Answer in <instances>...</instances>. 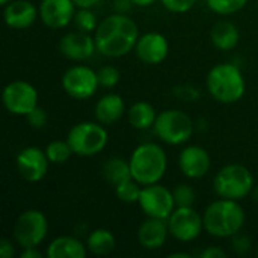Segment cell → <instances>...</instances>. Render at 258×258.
I'll use <instances>...</instances> for the list:
<instances>
[{
  "instance_id": "44",
  "label": "cell",
  "mask_w": 258,
  "mask_h": 258,
  "mask_svg": "<svg viewBox=\"0 0 258 258\" xmlns=\"http://www.w3.org/2000/svg\"><path fill=\"white\" fill-rule=\"evenodd\" d=\"M9 2H11V0H0V5H3V6H5V5H6V3H9Z\"/></svg>"
},
{
  "instance_id": "26",
  "label": "cell",
  "mask_w": 258,
  "mask_h": 258,
  "mask_svg": "<svg viewBox=\"0 0 258 258\" xmlns=\"http://www.w3.org/2000/svg\"><path fill=\"white\" fill-rule=\"evenodd\" d=\"M45 153H47L50 163H54V165L67 163L71 159V156L74 154L68 141H51L45 147Z\"/></svg>"
},
{
  "instance_id": "36",
  "label": "cell",
  "mask_w": 258,
  "mask_h": 258,
  "mask_svg": "<svg viewBox=\"0 0 258 258\" xmlns=\"http://www.w3.org/2000/svg\"><path fill=\"white\" fill-rule=\"evenodd\" d=\"M200 257L201 258H225L227 257V252H225L222 248H219V246H209V248H206L204 251H201Z\"/></svg>"
},
{
  "instance_id": "1",
  "label": "cell",
  "mask_w": 258,
  "mask_h": 258,
  "mask_svg": "<svg viewBox=\"0 0 258 258\" xmlns=\"http://www.w3.org/2000/svg\"><path fill=\"white\" fill-rule=\"evenodd\" d=\"M94 39L100 54L112 59L122 57L135 50L139 39V27L130 17L116 12L98 23Z\"/></svg>"
},
{
  "instance_id": "28",
  "label": "cell",
  "mask_w": 258,
  "mask_h": 258,
  "mask_svg": "<svg viewBox=\"0 0 258 258\" xmlns=\"http://www.w3.org/2000/svg\"><path fill=\"white\" fill-rule=\"evenodd\" d=\"M210 11L219 15H231L242 11L248 0H206Z\"/></svg>"
},
{
  "instance_id": "4",
  "label": "cell",
  "mask_w": 258,
  "mask_h": 258,
  "mask_svg": "<svg viewBox=\"0 0 258 258\" xmlns=\"http://www.w3.org/2000/svg\"><path fill=\"white\" fill-rule=\"evenodd\" d=\"M209 94L222 104H234L240 101L246 91L245 77L240 68L230 62L215 65L206 79Z\"/></svg>"
},
{
  "instance_id": "42",
  "label": "cell",
  "mask_w": 258,
  "mask_h": 258,
  "mask_svg": "<svg viewBox=\"0 0 258 258\" xmlns=\"http://www.w3.org/2000/svg\"><path fill=\"white\" fill-rule=\"evenodd\" d=\"M169 257H181V258H190L192 254H187V252H174V254H169Z\"/></svg>"
},
{
  "instance_id": "17",
  "label": "cell",
  "mask_w": 258,
  "mask_h": 258,
  "mask_svg": "<svg viewBox=\"0 0 258 258\" xmlns=\"http://www.w3.org/2000/svg\"><path fill=\"white\" fill-rule=\"evenodd\" d=\"M59 50L67 59L85 60L95 53L97 45L94 36H91L88 32H82L77 29L76 32H68L62 36L59 42Z\"/></svg>"
},
{
  "instance_id": "31",
  "label": "cell",
  "mask_w": 258,
  "mask_h": 258,
  "mask_svg": "<svg viewBox=\"0 0 258 258\" xmlns=\"http://www.w3.org/2000/svg\"><path fill=\"white\" fill-rule=\"evenodd\" d=\"M172 192H174L177 207H194L197 195H195V190L189 184H178Z\"/></svg>"
},
{
  "instance_id": "19",
  "label": "cell",
  "mask_w": 258,
  "mask_h": 258,
  "mask_svg": "<svg viewBox=\"0 0 258 258\" xmlns=\"http://www.w3.org/2000/svg\"><path fill=\"white\" fill-rule=\"evenodd\" d=\"M3 18L8 27L11 29H27L39 15L36 6L29 0H11L3 6Z\"/></svg>"
},
{
  "instance_id": "37",
  "label": "cell",
  "mask_w": 258,
  "mask_h": 258,
  "mask_svg": "<svg viewBox=\"0 0 258 258\" xmlns=\"http://www.w3.org/2000/svg\"><path fill=\"white\" fill-rule=\"evenodd\" d=\"M15 255V248L14 243L8 239L0 240V257L2 258H12Z\"/></svg>"
},
{
  "instance_id": "38",
  "label": "cell",
  "mask_w": 258,
  "mask_h": 258,
  "mask_svg": "<svg viewBox=\"0 0 258 258\" xmlns=\"http://www.w3.org/2000/svg\"><path fill=\"white\" fill-rule=\"evenodd\" d=\"M20 258H42V254L35 248H23Z\"/></svg>"
},
{
  "instance_id": "35",
  "label": "cell",
  "mask_w": 258,
  "mask_h": 258,
  "mask_svg": "<svg viewBox=\"0 0 258 258\" xmlns=\"http://www.w3.org/2000/svg\"><path fill=\"white\" fill-rule=\"evenodd\" d=\"M174 92H175V95H177L178 98H181V100H184V101H195V100H198V98L201 97L200 91H198L195 86H192V85H181V86H177V88L174 89Z\"/></svg>"
},
{
  "instance_id": "12",
  "label": "cell",
  "mask_w": 258,
  "mask_h": 258,
  "mask_svg": "<svg viewBox=\"0 0 258 258\" xmlns=\"http://www.w3.org/2000/svg\"><path fill=\"white\" fill-rule=\"evenodd\" d=\"M168 227L174 239L189 243L201 236L204 230V221L203 216L194 210V207H175L168 218Z\"/></svg>"
},
{
  "instance_id": "14",
  "label": "cell",
  "mask_w": 258,
  "mask_h": 258,
  "mask_svg": "<svg viewBox=\"0 0 258 258\" xmlns=\"http://www.w3.org/2000/svg\"><path fill=\"white\" fill-rule=\"evenodd\" d=\"M41 21L53 30L67 27L76 17L74 0H41L39 3Z\"/></svg>"
},
{
  "instance_id": "9",
  "label": "cell",
  "mask_w": 258,
  "mask_h": 258,
  "mask_svg": "<svg viewBox=\"0 0 258 258\" xmlns=\"http://www.w3.org/2000/svg\"><path fill=\"white\" fill-rule=\"evenodd\" d=\"M138 204L144 215H147V218H157L166 221L177 207L174 192L160 183L144 186Z\"/></svg>"
},
{
  "instance_id": "39",
  "label": "cell",
  "mask_w": 258,
  "mask_h": 258,
  "mask_svg": "<svg viewBox=\"0 0 258 258\" xmlns=\"http://www.w3.org/2000/svg\"><path fill=\"white\" fill-rule=\"evenodd\" d=\"M130 5H133L132 0H115V9L121 14H124V11H128Z\"/></svg>"
},
{
  "instance_id": "15",
  "label": "cell",
  "mask_w": 258,
  "mask_h": 258,
  "mask_svg": "<svg viewBox=\"0 0 258 258\" xmlns=\"http://www.w3.org/2000/svg\"><path fill=\"white\" fill-rule=\"evenodd\" d=\"M212 166L210 154L200 145H189L178 156V168L181 174L190 180H200L207 175Z\"/></svg>"
},
{
  "instance_id": "29",
  "label": "cell",
  "mask_w": 258,
  "mask_h": 258,
  "mask_svg": "<svg viewBox=\"0 0 258 258\" xmlns=\"http://www.w3.org/2000/svg\"><path fill=\"white\" fill-rule=\"evenodd\" d=\"M74 23H76V26H77L79 30L88 32V33L95 32L97 27H98L97 17H95V14L91 11V8H80V11L76 12Z\"/></svg>"
},
{
  "instance_id": "21",
  "label": "cell",
  "mask_w": 258,
  "mask_h": 258,
  "mask_svg": "<svg viewBox=\"0 0 258 258\" xmlns=\"http://www.w3.org/2000/svg\"><path fill=\"white\" fill-rule=\"evenodd\" d=\"M86 254V245L73 236H59L53 239L45 251L48 258H85Z\"/></svg>"
},
{
  "instance_id": "23",
  "label": "cell",
  "mask_w": 258,
  "mask_h": 258,
  "mask_svg": "<svg viewBox=\"0 0 258 258\" xmlns=\"http://www.w3.org/2000/svg\"><path fill=\"white\" fill-rule=\"evenodd\" d=\"M157 115L159 113L156 112L154 106L147 101H136L127 110L128 124L136 130H148L154 127Z\"/></svg>"
},
{
  "instance_id": "34",
  "label": "cell",
  "mask_w": 258,
  "mask_h": 258,
  "mask_svg": "<svg viewBox=\"0 0 258 258\" xmlns=\"http://www.w3.org/2000/svg\"><path fill=\"white\" fill-rule=\"evenodd\" d=\"M233 249H234V252L236 254H239V255H246L249 251H251V239L246 236V234H243V233H237V234H234L233 237Z\"/></svg>"
},
{
  "instance_id": "20",
  "label": "cell",
  "mask_w": 258,
  "mask_h": 258,
  "mask_svg": "<svg viewBox=\"0 0 258 258\" xmlns=\"http://www.w3.org/2000/svg\"><path fill=\"white\" fill-rule=\"evenodd\" d=\"M124 113H125L124 98L119 94H113V92L103 95L94 107V115L97 121L104 125L119 121L124 116Z\"/></svg>"
},
{
  "instance_id": "24",
  "label": "cell",
  "mask_w": 258,
  "mask_h": 258,
  "mask_svg": "<svg viewBox=\"0 0 258 258\" xmlns=\"http://www.w3.org/2000/svg\"><path fill=\"white\" fill-rule=\"evenodd\" d=\"M86 248L94 255H109L116 248V239L110 230L106 228H97L88 234L86 239Z\"/></svg>"
},
{
  "instance_id": "16",
  "label": "cell",
  "mask_w": 258,
  "mask_h": 258,
  "mask_svg": "<svg viewBox=\"0 0 258 258\" xmlns=\"http://www.w3.org/2000/svg\"><path fill=\"white\" fill-rule=\"evenodd\" d=\"M135 51L144 63L157 65L166 59L169 53V42L165 35L157 32H148L139 36Z\"/></svg>"
},
{
  "instance_id": "5",
  "label": "cell",
  "mask_w": 258,
  "mask_h": 258,
  "mask_svg": "<svg viewBox=\"0 0 258 258\" xmlns=\"http://www.w3.org/2000/svg\"><path fill=\"white\" fill-rule=\"evenodd\" d=\"M254 175L251 171L239 163L225 165L213 178V189L219 198L240 201L252 194Z\"/></svg>"
},
{
  "instance_id": "13",
  "label": "cell",
  "mask_w": 258,
  "mask_h": 258,
  "mask_svg": "<svg viewBox=\"0 0 258 258\" xmlns=\"http://www.w3.org/2000/svg\"><path fill=\"white\" fill-rule=\"evenodd\" d=\"M15 165L20 177L24 181L38 183L45 178L50 160L45 150H41L39 147H26L17 154Z\"/></svg>"
},
{
  "instance_id": "33",
  "label": "cell",
  "mask_w": 258,
  "mask_h": 258,
  "mask_svg": "<svg viewBox=\"0 0 258 258\" xmlns=\"http://www.w3.org/2000/svg\"><path fill=\"white\" fill-rule=\"evenodd\" d=\"M160 3L169 12L184 14V12H189L195 6L197 0H160Z\"/></svg>"
},
{
  "instance_id": "11",
  "label": "cell",
  "mask_w": 258,
  "mask_h": 258,
  "mask_svg": "<svg viewBox=\"0 0 258 258\" xmlns=\"http://www.w3.org/2000/svg\"><path fill=\"white\" fill-rule=\"evenodd\" d=\"M100 86L98 74L89 67L76 65L68 68L62 76V88L74 100H88Z\"/></svg>"
},
{
  "instance_id": "18",
  "label": "cell",
  "mask_w": 258,
  "mask_h": 258,
  "mask_svg": "<svg viewBox=\"0 0 258 258\" xmlns=\"http://www.w3.org/2000/svg\"><path fill=\"white\" fill-rule=\"evenodd\" d=\"M169 234L166 219L147 218L138 228V242L144 249L156 251L166 243Z\"/></svg>"
},
{
  "instance_id": "40",
  "label": "cell",
  "mask_w": 258,
  "mask_h": 258,
  "mask_svg": "<svg viewBox=\"0 0 258 258\" xmlns=\"http://www.w3.org/2000/svg\"><path fill=\"white\" fill-rule=\"evenodd\" d=\"M100 0H74L77 8H92L98 3Z\"/></svg>"
},
{
  "instance_id": "6",
  "label": "cell",
  "mask_w": 258,
  "mask_h": 258,
  "mask_svg": "<svg viewBox=\"0 0 258 258\" xmlns=\"http://www.w3.org/2000/svg\"><path fill=\"white\" fill-rule=\"evenodd\" d=\"M68 144L73 148V153L80 157H92L100 154L109 144V133L104 128V124L94 121H83L68 132Z\"/></svg>"
},
{
  "instance_id": "32",
  "label": "cell",
  "mask_w": 258,
  "mask_h": 258,
  "mask_svg": "<svg viewBox=\"0 0 258 258\" xmlns=\"http://www.w3.org/2000/svg\"><path fill=\"white\" fill-rule=\"evenodd\" d=\"M26 119L29 122V125L35 130H41L47 125L48 122V115H47V110L36 106L33 110H30L27 115H26Z\"/></svg>"
},
{
  "instance_id": "2",
  "label": "cell",
  "mask_w": 258,
  "mask_h": 258,
  "mask_svg": "<svg viewBox=\"0 0 258 258\" xmlns=\"http://www.w3.org/2000/svg\"><path fill=\"white\" fill-rule=\"evenodd\" d=\"M204 230L218 239L233 237L245 225V210L234 200L219 198L209 204L203 215Z\"/></svg>"
},
{
  "instance_id": "45",
  "label": "cell",
  "mask_w": 258,
  "mask_h": 258,
  "mask_svg": "<svg viewBox=\"0 0 258 258\" xmlns=\"http://www.w3.org/2000/svg\"><path fill=\"white\" fill-rule=\"evenodd\" d=\"M257 257H258V248H257Z\"/></svg>"
},
{
  "instance_id": "8",
  "label": "cell",
  "mask_w": 258,
  "mask_h": 258,
  "mask_svg": "<svg viewBox=\"0 0 258 258\" xmlns=\"http://www.w3.org/2000/svg\"><path fill=\"white\" fill-rule=\"evenodd\" d=\"M48 219L36 209L24 210L18 215L14 222L12 236L18 246L21 248H38L47 237Z\"/></svg>"
},
{
  "instance_id": "22",
  "label": "cell",
  "mask_w": 258,
  "mask_h": 258,
  "mask_svg": "<svg viewBox=\"0 0 258 258\" xmlns=\"http://www.w3.org/2000/svg\"><path fill=\"white\" fill-rule=\"evenodd\" d=\"M210 39L216 48H219L222 51H228V50H233L239 44L240 32L234 23L222 20V21H218L212 27Z\"/></svg>"
},
{
  "instance_id": "43",
  "label": "cell",
  "mask_w": 258,
  "mask_h": 258,
  "mask_svg": "<svg viewBox=\"0 0 258 258\" xmlns=\"http://www.w3.org/2000/svg\"><path fill=\"white\" fill-rule=\"evenodd\" d=\"M251 195H252V200H254V201L258 204V184L257 186H254V189H252V194H251Z\"/></svg>"
},
{
  "instance_id": "27",
  "label": "cell",
  "mask_w": 258,
  "mask_h": 258,
  "mask_svg": "<svg viewBox=\"0 0 258 258\" xmlns=\"http://www.w3.org/2000/svg\"><path fill=\"white\" fill-rule=\"evenodd\" d=\"M142 187H144L142 184H139L136 180L130 178V180L118 184L113 189H115V195L119 201H122L125 204H135V203H139Z\"/></svg>"
},
{
  "instance_id": "25",
  "label": "cell",
  "mask_w": 258,
  "mask_h": 258,
  "mask_svg": "<svg viewBox=\"0 0 258 258\" xmlns=\"http://www.w3.org/2000/svg\"><path fill=\"white\" fill-rule=\"evenodd\" d=\"M101 172H103L104 180L113 187H116L118 184L133 178L132 177V169H130V162L122 159V157H110V159H107L104 162V165H103Z\"/></svg>"
},
{
  "instance_id": "30",
  "label": "cell",
  "mask_w": 258,
  "mask_h": 258,
  "mask_svg": "<svg viewBox=\"0 0 258 258\" xmlns=\"http://www.w3.org/2000/svg\"><path fill=\"white\" fill-rule=\"evenodd\" d=\"M98 82H100V86L103 88H115L119 80H121V73L116 67H112V65H106V67H101L98 71Z\"/></svg>"
},
{
  "instance_id": "10",
  "label": "cell",
  "mask_w": 258,
  "mask_h": 258,
  "mask_svg": "<svg viewBox=\"0 0 258 258\" xmlns=\"http://www.w3.org/2000/svg\"><path fill=\"white\" fill-rule=\"evenodd\" d=\"M2 101L11 115L26 116L38 106V91L29 82L14 80L3 88Z\"/></svg>"
},
{
  "instance_id": "7",
  "label": "cell",
  "mask_w": 258,
  "mask_h": 258,
  "mask_svg": "<svg viewBox=\"0 0 258 258\" xmlns=\"http://www.w3.org/2000/svg\"><path fill=\"white\" fill-rule=\"evenodd\" d=\"M154 133L168 145L186 144L195 130L192 118L180 109H166L157 115L154 122Z\"/></svg>"
},
{
  "instance_id": "41",
  "label": "cell",
  "mask_w": 258,
  "mask_h": 258,
  "mask_svg": "<svg viewBox=\"0 0 258 258\" xmlns=\"http://www.w3.org/2000/svg\"><path fill=\"white\" fill-rule=\"evenodd\" d=\"M157 0H132V3L135 6H139V8H147V6H151L154 5Z\"/></svg>"
},
{
  "instance_id": "3",
  "label": "cell",
  "mask_w": 258,
  "mask_h": 258,
  "mask_svg": "<svg viewBox=\"0 0 258 258\" xmlns=\"http://www.w3.org/2000/svg\"><path fill=\"white\" fill-rule=\"evenodd\" d=\"M128 162L133 180L142 186L160 183L168 169L166 151L154 142L138 145L133 150Z\"/></svg>"
}]
</instances>
